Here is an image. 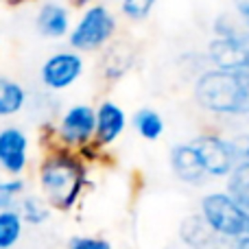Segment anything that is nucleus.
Returning <instances> with one entry per match:
<instances>
[{"label": "nucleus", "instance_id": "obj_5", "mask_svg": "<svg viewBox=\"0 0 249 249\" xmlns=\"http://www.w3.org/2000/svg\"><path fill=\"white\" fill-rule=\"evenodd\" d=\"M86 72V59L77 51H57L39 66V83L46 92H64L72 88Z\"/></svg>", "mask_w": 249, "mask_h": 249}, {"label": "nucleus", "instance_id": "obj_24", "mask_svg": "<svg viewBox=\"0 0 249 249\" xmlns=\"http://www.w3.org/2000/svg\"><path fill=\"white\" fill-rule=\"evenodd\" d=\"M2 2H7V4H11V2H13V0H0V4H2Z\"/></svg>", "mask_w": 249, "mask_h": 249}, {"label": "nucleus", "instance_id": "obj_2", "mask_svg": "<svg viewBox=\"0 0 249 249\" xmlns=\"http://www.w3.org/2000/svg\"><path fill=\"white\" fill-rule=\"evenodd\" d=\"M118 35V18L105 2L96 0L72 24L68 35V44L77 53H101L116 39Z\"/></svg>", "mask_w": 249, "mask_h": 249}, {"label": "nucleus", "instance_id": "obj_25", "mask_svg": "<svg viewBox=\"0 0 249 249\" xmlns=\"http://www.w3.org/2000/svg\"><path fill=\"white\" fill-rule=\"evenodd\" d=\"M0 44H2V35H0Z\"/></svg>", "mask_w": 249, "mask_h": 249}, {"label": "nucleus", "instance_id": "obj_13", "mask_svg": "<svg viewBox=\"0 0 249 249\" xmlns=\"http://www.w3.org/2000/svg\"><path fill=\"white\" fill-rule=\"evenodd\" d=\"M219 236L203 216H193L184 223V238L193 249H219Z\"/></svg>", "mask_w": 249, "mask_h": 249}, {"label": "nucleus", "instance_id": "obj_10", "mask_svg": "<svg viewBox=\"0 0 249 249\" xmlns=\"http://www.w3.org/2000/svg\"><path fill=\"white\" fill-rule=\"evenodd\" d=\"M124 127H127V114L118 103L105 99L96 105V136L94 146L103 149L109 146L123 136Z\"/></svg>", "mask_w": 249, "mask_h": 249}, {"label": "nucleus", "instance_id": "obj_19", "mask_svg": "<svg viewBox=\"0 0 249 249\" xmlns=\"http://www.w3.org/2000/svg\"><path fill=\"white\" fill-rule=\"evenodd\" d=\"M22 193H24V181H22L20 177H9V179H4V177L0 175V210H11V208H16Z\"/></svg>", "mask_w": 249, "mask_h": 249}, {"label": "nucleus", "instance_id": "obj_6", "mask_svg": "<svg viewBox=\"0 0 249 249\" xmlns=\"http://www.w3.org/2000/svg\"><path fill=\"white\" fill-rule=\"evenodd\" d=\"M190 142L197 149L208 175L212 177L232 175V171L236 168V158H234L230 140H223V138L212 136V133H203V136H197Z\"/></svg>", "mask_w": 249, "mask_h": 249}, {"label": "nucleus", "instance_id": "obj_8", "mask_svg": "<svg viewBox=\"0 0 249 249\" xmlns=\"http://www.w3.org/2000/svg\"><path fill=\"white\" fill-rule=\"evenodd\" d=\"M138 51L129 39H114L107 48L101 51L99 74L105 83H118L136 66Z\"/></svg>", "mask_w": 249, "mask_h": 249}, {"label": "nucleus", "instance_id": "obj_16", "mask_svg": "<svg viewBox=\"0 0 249 249\" xmlns=\"http://www.w3.org/2000/svg\"><path fill=\"white\" fill-rule=\"evenodd\" d=\"M230 195L241 203L243 208L249 210V162L236 164V168L232 171L230 177Z\"/></svg>", "mask_w": 249, "mask_h": 249}, {"label": "nucleus", "instance_id": "obj_12", "mask_svg": "<svg viewBox=\"0 0 249 249\" xmlns=\"http://www.w3.org/2000/svg\"><path fill=\"white\" fill-rule=\"evenodd\" d=\"M29 103V92L20 81L0 74V118L20 114Z\"/></svg>", "mask_w": 249, "mask_h": 249}, {"label": "nucleus", "instance_id": "obj_9", "mask_svg": "<svg viewBox=\"0 0 249 249\" xmlns=\"http://www.w3.org/2000/svg\"><path fill=\"white\" fill-rule=\"evenodd\" d=\"M35 29L46 39H64L72 31V20H70V7L57 2V0H46L39 4L35 13Z\"/></svg>", "mask_w": 249, "mask_h": 249}, {"label": "nucleus", "instance_id": "obj_17", "mask_svg": "<svg viewBox=\"0 0 249 249\" xmlns=\"http://www.w3.org/2000/svg\"><path fill=\"white\" fill-rule=\"evenodd\" d=\"M16 210L20 212V216L29 223L37 225V223H44L48 219V206L44 199L39 197H24L16 203Z\"/></svg>", "mask_w": 249, "mask_h": 249}, {"label": "nucleus", "instance_id": "obj_23", "mask_svg": "<svg viewBox=\"0 0 249 249\" xmlns=\"http://www.w3.org/2000/svg\"><path fill=\"white\" fill-rule=\"evenodd\" d=\"M26 2H35V0H13V7H18V4H26Z\"/></svg>", "mask_w": 249, "mask_h": 249}, {"label": "nucleus", "instance_id": "obj_14", "mask_svg": "<svg viewBox=\"0 0 249 249\" xmlns=\"http://www.w3.org/2000/svg\"><path fill=\"white\" fill-rule=\"evenodd\" d=\"M131 123H133V129L138 131V136L149 142L158 140L164 133V118H162V114L153 107H140L133 114Z\"/></svg>", "mask_w": 249, "mask_h": 249}, {"label": "nucleus", "instance_id": "obj_20", "mask_svg": "<svg viewBox=\"0 0 249 249\" xmlns=\"http://www.w3.org/2000/svg\"><path fill=\"white\" fill-rule=\"evenodd\" d=\"M70 249H114L103 238H90V236H79L70 243Z\"/></svg>", "mask_w": 249, "mask_h": 249}, {"label": "nucleus", "instance_id": "obj_15", "mask_svg": "<svg viewBox=\"0 0 249 249\" xmlns=\"http://www.w3.org/2000/svg\"><path fill=\"white\" fill-rule=\"evenodd\" d=\"M22 216L16 208L0 210V249H11L22 238Z\"/></svg>", "mask_w": 249, "mask_h": 249}, {"label": "nucleus", "instance_id": "obj_7", "mask_svg": "<svg viewBox=\"0 0 249 249\" xmlns=\"http://www.w3.org/2000/svg\"><path fill=\"white\" fill-rule=\"evenodd\" d=\"M29 164V136L16 124L0 129V171L20 177Z\"/></svg>", "mask_w": 249, "mask_h": 249}, {"label": "nucleus", "instance_id": "obj_11", "mask_svg": "<svg viewBox=\"0 0 249 249\" xmlns=\"http://www.w3.org/2000/svg\"><path fill=\"white\" fill-rule=\"evenodd\" d=\"M171 168L175 173L177 179H181L184 184H201L208 177L203 162L199 158L197 149L193 146V142L186 144H175L171 149Z\"/></svg>", "mask_w": 249, "mask_h": 249}, {"label": "nucleus", "instance_id": "obj_21", "mask_svg": "<svg viewBox=\"0 0 249 249\" xmlns=\"http://www.w3.org/2000/svg\"><path fill=\"white\" fill-rule=\"evenodd\" d=\"M96 0H68V7L70 9H79V11H83V9H88L90 4H94Z\"/></svg>", "mask_w": 249, "mask_h": 249}, {"label": "nucleus", "instance_id": "obj_1", "mask_svg": "<svg viewBox=\"0 0 249 249\" xmlns=\"http://www.w3.org/2000/svg\"><path fill=\"white\" fill-rule=\"evenodd\" d=\"M86 184V166L70 149H57L42 160L39 186L51 206L70 210Z\"/></svg>", "mask_w": 249, "mask_h": 249}, {"label": "nucleus", "instance_id": "obj_18", "mask_svg": "<svg viewBox=\"0 0 249 249\" xmlns=\"http://www.w3.org/2000/svg\"><path fill=\"white\" fill-rule=\"evenodd\" d=\"M158 0H121V16L127 22L140 24L151 16Z\"/></svg>", "mask_w": 249, "mask_h": 249}, {"label": "nucleus", "instance_id": "obj_22", "mask_svg": "<svg viewBox=\"0 0 249 249\" xmlns=\"http://www.w3.org/2000/svg\"><path fill=\"white\" fill-rule=\"evenodd\" d=\"M238 249H249V236L247 238H241V243H238Z\"/></svg>", "mask_w": 249, "mask_h": 249}, {"label": "nucleus", "instance_id": "obj_4", "mask_svg": "<svg viewBox=\"0 0 249 249\" xmlns=\"http://www.w3.org/2000/svg\"><path fill=\"white\" fill-rule=\"evenodd\" d=\"M55 136L64 149H86L94 144L96 136V107L88 103L70 105L59 116Z\"/></svg>", "mask_w": 249, "mask_h": 249}, {"label": "nucleus", "instance_id": "obj_3", "mask_svg": "<svg viewBox=\"0 0 249 249\" xmlns=\"http://www.w3.org/2000/svg\"><path fill=\"white\" fill-rule=\"evenodd\" d=\"M201 216L216 234L228 238L249 236V210L243 208L232 195L212 193L203 197Z\"/></svg>", "mask_w": 249, "mask_h": 249}]
</instances>
